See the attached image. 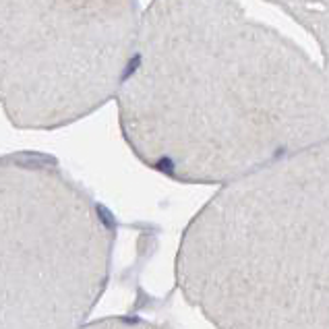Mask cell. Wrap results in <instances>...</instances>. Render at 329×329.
<instances>
[{"label": "cell", "mask_w": 329, "mask_h": 329, "mask_svg": "<svg viewBox=\"0 0 329 329\" xmlns=\"http://www.w3.org/2000/svg\"><path fill=\"white\" fill-rule=\"evenodd\" d=\"M114 100L133 154L189 183H230L329 137L327 71L234 0H152Z\"/></svg>", "instance_id": "1"}, {"label": "cell", "mask_w": 329, "mask_h": 329, "mask_svg": "<svg viewBox=\"0 0 329 329\" xmlns=\"http://www.w3.org/2000/svg\"><path fill=\"white\" fill-rule=\"evenodd\" d=\"M139 0H0V108L17 129L73 125L114 100Z\"/></svg>", "instance_id": "2"}, {"label": "cell", "mask_w": 329, "mask_h": 329, "mask_svg": "<svg viewBox=\"0 0 329 329\" xmlns=\"http://www.w3.org/2000/svg\"><path fill=\"white\" fill-rule=\"evenodd\" d=\"M269 3L284 9L307 29L319 44L325 61L329 44V0H269Z\"/></svg>", "instance_id": "3"}]
</instances>
